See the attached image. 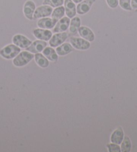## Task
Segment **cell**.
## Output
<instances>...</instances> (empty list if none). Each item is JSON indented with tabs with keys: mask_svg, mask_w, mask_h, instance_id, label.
<instances>
[{
	"mask_svg": "<svg viewBox=\"0 0 137 152\" xmlns=\"http://www.w3.org/2000/svg\"><path fill=\"white\" fill-rule=\"evenodd\" d=\"M34 58V55L30 52H20L13 60V64H14L15 66L22 67L28 64Z\"/></svg>",
	"mask_w": 137,
	"mask_h": 152,
	"instance_id": "obj_1",
	"label": "cell"
},
{
	"mask_svg": "<svg viewBox=\"0 0 137 152\" xmlns=\"http://www.w3.org/2000/svg\"><path fill=\"white\" fill-rule=\"evenodd\" d=\"M34 60L39 66L41 68H46L49 66V62L48 59L41 53H36L34 55Z\"/></svg>",
	"mask_w": 137,
	"mask_h": 152,
	"instance_id": "obj_19",
	"label": "cell"
},
{
	"mask_svg": "<svg viewBox=\"0 0 137 152\" xmlns=\"http://www.w3.org/2000/svg\"><path fill=\"white\" fill-rule=\"evenodd\" d=\"M81 19L79 17H74L71 18L69 25V32L72 34H76L78 32L79 28L81 26Z\"/></svg>",
	"mask_w": 137,
	"mask_h": 152,
	"instance_id": "obj_18",
	"label": "cell"
},
{
	"mask_svg": "<svg viewBox=\"0 0 137 152\" xmlns=\"http://www.w3.org/2000/svg\"><path fill=\"white\" fill-rule=\"evenodd\" d=\"M124 137V132L122 128L120 127L113 132L111 135V137H110V141L113 143L120 145L122 142Z\"/></svg>",
	"mask_w": 137,
	"mask_h": 152,
	"instance_id": "obj_15",
	"label": "cell"
},
{
	"mask_svg": "<svg viewBox=\"0 0 137 152\" xmlns=\"http://www.w3.org/2000/svg\"><path fill=\"white\" fill-rule=\"evenodd\" d=\"M73 50V47L70 43H63L61 45L57 47L56 52L59 56H65L71 52Z\"/></svg>",
	"mask_w": 137,
	"mask_h": 152,
	"instance_id": "obj_16",
	"label": "cell"
},
{
	"mask_svg": "<svg viewBox=\"0 0 137 152\" xmlns=\"http://www.w3.org/2000/svg\"><path fill=\"white\" fill-rule=\"evenodd\" d=\"M83 1H84V0H73V1L74 2L75 4H80Z\"/></svg>",
	"mask_w": 137,
	"mask_h": 152,
	"instance_id": "obj_27",
	"label": "cell"
},
{
	"mask_svg": "<svg viewBox=\"0 0 137 152\" xmlns=\"http://www.w3.org/2000/svg\"><path fill=\"white\" fill-rule=\"evenodd\" d=\"M57 22V21L52 19V18L46 17L41 18L37 22V26L39 28L50 30V29L54 28Z\"/></svg>",
	"mask_w": 137,
	"mask_h": 152,
	"instance_id": "obj_13",
	"label": "cell"
},
{
	"mask_svg": "<svg viewBox=\"0 0 137 152\" xmlns=\"http://www.w3.org/2000/svg\"><path fill=\"white\" fill-rule=\"evenodd\" d=\"M47 46V43L46 41L37 40L33 42L30 46L26 48V51H28L32 54L39 53L43 51V50L46 48Z\"/></svg>",
	"mask_w": 137,
	"mask_h": 152,
	"instance_id": "obj_9",
	"label": "cell"
},
{
	"mask_svg": "<svg viewBox=\"0 0 137 152\" xmlns=\"http://www.w3.org/2000/svg\"><path fill=\"white\" fill-rule=\"evenodd\" d=\"M70 44L73 48L80 50H86L91 46L90 42L83 38L71 37L70 38Z\"/></svg>",
	"mask_w": 137,
	"mask_h": 152,
	"instance_id": "obj_3",
	"label": "cell"
},
{
	"mask_svg": "<svg viewBox=\"0 0 137 152\" xmlns=\"http://www.w3.org/2000/svg\"><path fill=\"white\" fill-rule=\"evenodd\" d=\"M131 7L134 10L137 9V0H131Z\"/></svg>",
	"mask_w": 137,
	"mask_h": 152,
	"instance_id": "obj_26",
	"label": "cell"
},
{
	"mask_svg": "<svg viewBox=\"0 0 137 152\" xmlns=\"http://www.w3.org/2000/svg\"><path fill=\"white\" fill-rule=\"evenodd\" d=\"M78 33L81 38L89 41V42L95 40V35L93 31L86 26H80L78 30Z\"/></svg>",
	"mask_w": 137,
	"mask_h": 152,
	"instance_id": "obj_14",
	"label": "cell"
},
{
	"mask_svg": "<svg viewBox=\"0 0 137 152\" xmlns=\"http://www.w3.org/2000/svg\"><path fill=\"white\" fill-rule=\"evenodd\" d=\"M36 10L35 3L32 0H28L25 2L23 7V12L25 17L29 20H34L33 15Z\"/></svg>",
	"mask_w": 137,
	"mask_h": 152,
	"instance_id": "obj_7",
	"label": "cell"
},
{
	"mask_svg": "<svg viewBox=\"0 0 137 152\" xmlns=\"http://www.w3.org/2000/svg\"><path fill=\"white\" fill-rule=\"evenodd\" d=\"M64 7L65 10V14L68 18H73L77 14V6L73 0H65Z\"/></svg>",
	"mask_w": 137,
	"mask_h": 152,
	"instance_id": "obj_12",
	"label": "cell"
},
{
	"mask_svg": "<svg viewBox=\"0 0 137 152\" xmlns=\"http://www.w3.org/2000/svg\"><path fill=\"white\" fill-rule=\"evenodd\" d=\"M12 42L20 48H27L32 43L30 40L22 34H15L12 38Z\"/></svg>",
	"mask_w": 137,
	"mask_h": 152,
	"instance_id": "obj_6",
	"label": "cell"
},
{
	"mask_svg": "<svg viewBox=\"0 0 137 152\" xmlns=\"http://www.w3.org/2000/svg\"><path fill=\"white\" fill-rule=\"evenodd\" d=\"M119 6L121 8L126 11H131L133 10L131 7V0H119Z\"/></svg>",
	"mask_w": 137,
	"mask_h": 152,
	"instance_id": "obj_23",
	"label": "cell"
},
{
	"mask_svg": "<svg viewBox=\"0 0 137 152\" xmlns=\"http://www.w3.org/2000/svg\"><path fill=\"white\" fill-rule=\"evenodd\" d=\"M132 144L130 140L127 136L124 137L122 142L121 143V151L122 152H129L131 149Z\"/></svg>",
	"mask_w": 137,
	"mask_h": 152,
	"instance_id": "obj_21",
	"label": "cell"
},
{
	"mask_svg": "<svg viewBox=\"0 0 137 152\" xmlns=\"http://www.w3.org/2000/svg\"><path fill=\"white\" fill-rule=\"evenodd\" d=\"M52 11H53V10H52V7L43 4V6H41L36 8L33 15L34 20L49 17L51 15Z\"/></svg>",
	"mask_w": 137,
	"mask_h": 152,
	"instance_id": "obj_4",
	"label": "cell"
},
{
	"mask_svg": "<svg viewBox=\"0 0 137 152\" xmlns=\"http://www.w3.org/2000/svg\"><path fill=\"white\" fill-rule=\"evenodd\" d=\"M21 52V48L14 44H8L0 50V56L5 59H13Z\"/></svg>",
	"mask_w": 137,
	"mask_h": 152,
	"instance_id": "obj_2",
	"label": "cell"
},
{
	"mask_svg": "<svg viewBox=\"0 0 137 152\" xmlns=\"http://www.w3.org/2000/svg\"><path fill=\"white\" fill-rule=\"evenodd\" d=\"M68 38V34L65 32L55 34L49 40V45L52 48H57L61 45Z\"/></svg>",
	"mask_w": 137,
	"mask_h": 152,
	"instance_id": "obj_5",
	"label": "cell"
},
{
	"mask_svg": "<svg viewBox=\"0 0 137 152\" xmlns=\"http://www.w3.org/2000/svg\"><path fill=\"white\" fill-rule=\"evenodd\" d=\"M96 0H84L77 6V13L80 15H84L91 8Z\"/></svg>",
	"mask_w": 137,
	"mask_h": 152,
	"instance_id": "obj_11",
	"label": "cell"
},
{
	"mask_svg": "<svg viewBox=\"0 0 137 152\" xmlns=\"http://www.w3.org/2000/svg\"><path fill=\"white\" fill-rule=\"evenodd\" d=\"M33 34L38 40L49 41L52 36V32L47 29L37 28L33 30Z\"/></svg>",
	"mask_w": 137,
	"mask_h": 152,
	"instance_id": "obj_10",
	"label": "cell"
},
{
	"mask_svg": "<svg viewBox=\"0 0 137 152\" xmlns=\"http://www.w3.org/2000/svg\"><path fill=\"white\" fill-rule=\"evenodd\" d=\"M108 149L109 152H120L121 148L116 143H110L107 145Z\"/></svg>",
	"mask_w": 137,
	"mask_h": 152,
	"instance_id": "obj_24",
	"label": "cell"
},
{
	"mask_svg": "<svg viewBox=\"0 0 137 152\" xmlns=\"http://www.w3.org/2000/svg\"><path fill=\"white\" fill-rule=\"evenodd\" d=\"M43 52L44 56L51 61L56 62L58 60V54L57 52L51 47H46Z\"/></svg>",
	"mask_w": 137,
	"mask_h": 152,
	"instance_id": "obj_17",
	"label": "cell"
},
{
	"mask_svg": "<svg viewBox=\"0 0 137 152\" xmlns=\"http://www.w3.org/2000/svg\"><path fill=\"white\" fill-rule=\"evenodd\" d=\"M65 14V7L63 6L57 7L53 10V11L52 12L51 14V18L52 19L56 20L57 22H58L60 19H61L62 18L64 17Z\"/></svg>",
	"mask_w": 137,
	"mask_h": 152,
	"instance_id": "obj_20",
	"label": "cell"
},
{
	"mask_svg": "<svg viewBox=\"0 0 137 152\" xmlns=\"http://www.w3.org/2000/svg\"><path fill=\"white\" fill-rule=\"evenodd\" d=\"M71 20L68 17H63L57 22L53 28V32L59 33L65 32L69 28Z\"/></svg>",
	"mask_w": 137,
	"mask_h": 152,
	"instance_id": "obj_8",
	"label": "cell"
},
{
	"mask_svg": "<svg viewBox=\"0 0 137 152\" xmlns=\"http://www.w3.org/2000/svg\"><path fill=\"white\" fill-rule=\"evenodd\" d=\"M64 1L65 0H44L43 4L51 6L52 8H56L57 7L63 6Z\"/></svg>",
	"mask_w": 137,
	"mask_h": 152,
	"instance_id": "obj_22",
	"label": "cell"
},
{
	"mask_svg": "<svg viewBox=\"0 0 137 152\" xmlns=\"http://www.w3.org/2000/svg\"><path fill=\"white\" fill-rule=\"evenodd\" d=\"M106 3L110 8H116L119 5V0H106Z\"/></svg>",
	"mask_w": 137,
	"mask_h": 152,
	"instance_id": "obj_25",
	"label": "cell"
}]
</instances>
